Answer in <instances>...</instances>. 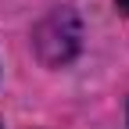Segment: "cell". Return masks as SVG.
Instances as JSON below:
<instances>
[{
  "mask_svg": "<svg viewBox=\"0 0 129 129\" xmlns=\"http://www.w3.org/2000/svg\"><path fill=\"white\" fill-rule=\"evenodd\" d=\"M118 7H122V11H129V0H118Z\"/></svg>",
  "mask_w": 129,
  "mask_h": 129,
  "instance_id": "cell-2",
  "label": "cell"
},
{
  "mask_svg": "<svg viewBox=\"0 0 129 129\" xmlns=\"http://www.w3.org/2000/svg\"><path fill=\"white\" fill-rule=\"evenodd\" d=\"M36 50L47 64H61L79 50V22L72 11H54L36 29Z\"/></svg>",
  "mask_w": 129,
  "mask_h": 129,
  "instance_id": "cell-1",
  "label": "cell"
}]
</instances>
